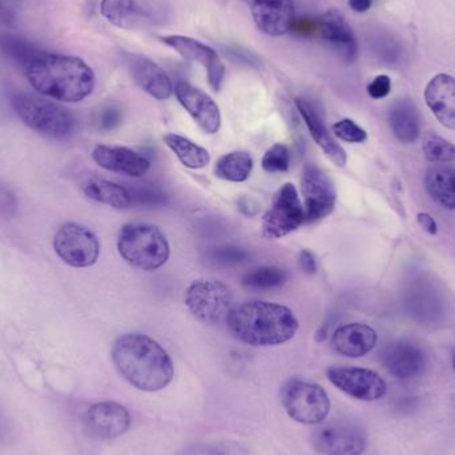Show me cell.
I'll list each match as a JSON object with an SVG mask.
<instances>
[{
	"mask_svg": "<svg viewBox=\"0 0 455 455\" xmlns=\"http://www.w3.org/2000/svg\"><path fill=\"white\" fill-rule=\"evenodd\" d=\"M40 52L42 50L20 35L11 32L0 34V53L13 61L16 66L21 67L24 71Z\"/></svg>",
	"mask_w": 455,
	"mask_h": 455,
	"instance_id": "cell-30",
	"label": "cell"
},
{
	"mask_svg": "<svg viewBox=\"0 0 455 455\" xmlns=\"http://www.w3.org/2000/svg\"><path fill=\"white\" fill-rule=\"evenodd\" d=\"M291 31H293L294 34L299 35V36H312V35H317L318 19L304 18L299 19V20L294 19Z\"/></svg>",
	"mask_w": 455,
	"mask_h": 455,
	"instance_id": "cell-38",
	"label": "cell"
},
{
	"mask_svg": "<svg viewBox=\"0 0 455 455\" xmlns=\"http://www.w3.org/2000/svg\"><path fill=\"white\" fill-rule=\"evenodd\" d=\"M381 360L387 371L398 379H416L424 373L427 365L425 350L408 339L387 345L382 352Z\"/></svg>",
	"mask_w": 455,
	"mask_h": 455,
	"instance_id": "cell-13",
	"label": "cell"
},
{
	"mask_svg": "<svg viewBox=\"0 0 455 455\" xmlns=\"http://www.w3.org/2000/svg\"><path fill=\"white\" fill-rule=\"evenodd\" d=\"M12 108L27 127L48 138L64 140L74 133L76 125L74 115L52 101L31 93H16Z\"/></svg>",
	"mask_w": 455,
	"mask_h": 455,
	"instance_id": "cell-5",
	"label": "cell"
},
{
	"mask_svg": "<svg viewBox=\"0 0 455 455\" xmlns=\"http://www.w3.org/2000/svg\"><path fill=\"white\" fill-rule=\"evenodd\" d=\"M96 124L100 130L112 131L122 123V112L117 107L107 106L96 115Z\"/></svg>",
	"mask_w": 455,
	"mask_h": 455,
	"instance_id": "cell-36",
	"label": "cell"
},
{
	"mask_svg": "<svg viewBox=\"0 0 455 455\" xmlns=\"http://www.w3.org/2000/svg\"><path fill=\"white\" fill-rule=\"evenodd\" d=\"M112 360L119 373L136 389L159 392L175 376L167 350L146 334H123L112 347Z\"/></svg>",
	"mask_w": 455,
	"mask_h": 455,
	"instance_id": "cell-1",
	"label": "cell"
},
{
	"mask_svg": "<svg viewBox=\"0 0 455 455\" xmlns=\"http://www.w3.org/2000/svg\"><path fill=\"white\" fill-rule=\"evenodd\" d=\"M53 248L67 265L74 267H92L100 254V243L95 233L76 223H66L59 228Z\"/></svg>",
	"mask_w": 455,
	"mask_h": 455,
	"instance_id": "cell-10",
	"label": "cell"
},
{
	"mask_svg": "<svg viewBox=\"0 0 455 455\" xmlns=\"http://www.w3.org/2000/svg\"><path fill=\"white\" fill-rule=\"evenodd\" d=\"M130 194L132 197V204L135 200L139 203H146V204H156L163 196L162 194H157L152 189H135V191H130Z\"/></svg>",
	"mask_w": 455,
	"mask_h": 455,
	"instance_id": "cell-39",
	"label": "cell"
},
{
	"mask_svg": "<svg viewBox=\"0 0 455 455\" xmlns=\"http://www.w3.org/2000/svg\"><path fill=\"white\" fill-rule=\"evenodd\" d=\"M289 280L288 270L278 267H259L249 270L243 277V285L246 288L273 289L283 285Z\"/></svg>",
	"mask_w": 455,
	"mask_h": 455,
	"instance_id": "cell-31",
	"label": "cell"
},
{
	"mask_svg": "<svg viewBox=\"0 0 455 455\" xmlns=\"http://www.w3.org/2000/svg\"><path fill=\"white\" fill-rule=\"evenodd\" d=\"M101 15L119 28L132 29L147 18V11L138 0H101Z\"/></svg>",
	"mask_w": 455,
	"mask_h": 455,
	"instance_id": "cell-27",
	"label": "cell"
},
{
	"mask_svg": "<svg viewBox=\"0 0 455 455\" xmlns=\"http://www.w3.org/2000/svg\"><path fill=\"white\" fill-rule=\"evenodd\" d=\"M390 90H392V80L387 75H379L368 85L369 96L377 99V100L387 98Z\"/></svg>",
	"mask_w": 455,
	"mask_h": 455,
	"instance_id": "cell-37",
	"label": "cell"
},
{
	"mask_svg": "<svg viewBox=\"0 0 455 455\" xmlns=\"http://www.w3.org/2000/svg\"><path fill=\"white\" fill-rule=\"evenodd\" d=\"M424 154L429 162L435 164L455 163V146L441 136L429 135L425 139Z\"/></svg>",
	"mask_w": 455,
	"mask_h": 455,
	"instance_id": "cell-32",
	"label": "cell"
},
{
	"mask_svg": "<svg viewBox=\"0 0 455 455\" xmlns=\"http://www.w3.org/2000/svg\"><path fill=\"white\" fill-rule=\"evenodd\" d=\"M24 72L37 92L66 103L84 100L96 84L95 74L84 60L60 53L42 51Z\"/></svg>",
	"mask_w": 455,
	"mask_h": 455,
	"instance_id": "cell-3",
	"label": "cell"
},
{
	"mask_svg": "<svg viewBox=\"0 0 455 455\" xmlns=\"http://www.w3.org/2000/svg\"><path fill=\"white\" fill-rule=\"evenodd\" d=\"M281 403L294 421L304 425L321 424L331 411V400L325 390L315 382L299 379L283 384Z\"/></svg>",
	"mask_w": 455,
	"mask_h": 455,
	"instance_id": "cell-6",
	"label": "cell"
},
{
	"mask_svg": "<svg viewBox=\"0 0 455 455\" xmlns=\"http://www.w3.org/2000/svg\"><path fill=\"white\" fill-rule=\"evenodd\" d=\"M333 132L337 138L347 141V143H363L368 139V133L365 132V130H363L360 125L355 124L350 119L339 120V123H336L333 125Z\"/></svg>",
	"mask_w": 455,
	"mask_h": 455,
	"instance_id": "cell-35",
	"label": "cell"
},
{
	"mask_svg": "<svg viewBox=\"0 0 455 455\" xmlns=\"http://www.w3.org/2000/svg\"><path fill=\"white\" fill-rule=\"evenodd\" d=\"M329 381L355 400H381L387 395V382L376 371L363 368H347V366H333L326 371Z\"/></svg>",
	"mask_w": 455,
	"mask_h": 455,
	"instance_id": "cell-12",
	"label": "cell"
},
{
	"mask_svg": "<svg viewBox=\"0 0 455 455\" xmlns=\"http://www.w3.org/2000/svg\"><path fill=\"white\" fill-rule=\"evenodd\" d=\"M427 194L446 210L455 211V170L437 165L427 170L425 175Z\"/></svg>",
	"mask_w": 455,
	"mask_h": 455,
	"instance_id": "cell-26",
	"label": "cell"
},
{
	"mask_svg": "<svg viewBox=\"0 0 455 455\" xmlns=\"http://www.w3.org/2000/svg\"><path fill=\"white\" fill-rule=\"evenodd\" d=\"M262 170L267 173H283L291 165V152L285 144H275L265 152L261 160Z\"/></svg>",
	"mask_w": 455,
	"mask_h": 455,
	"instance_id": "cell-33",
	"label": "cell"
},
{
	"mask_svg": "<svg viewBox=\"0 0 455 455\" xmlns=\"http://www.w3.org/2000/svg\"><path fill=\"white\" fill-rule=\"evenodd\" d=\"M296 106L315 144L323 149V154L333 164L337 167H345L347 162V152L334 140L315 104L307 99L297 98Z\"/></svg>",
	"mask_w": 455,
	"mask_h": 455,
	"instance_id": "cell-21",
	"label": "cell"
},
{
	"mask_svg": "<svg viewBox=\"0 0 455 455\" xmlns=\"http://www.w3.org/2000/svg\"><path fill=\"white\" fill-rule=\"evenodd\" d=\"M453 368H454V371H455V355H454V357H453Z\"/></svg>",
	"mask_w": 455,
	"mask_h": 455,
	"instance_id": "cell-48",
	"label": "cell"
},
{
	"mask_svg": "<svg viewBox=\"0 0 455 455\" xmlns=\"http://www.w3.org/2000/svg\"><path fill=\"white\" fill-rule=\"evenodd\" d=\"M162 40L168 47L178 51L187 60L197 61L202 64L207 69L208 82H210L211 87L213 88V91H220L224 76H226V67L213 48L199 40L181 36V35H171V36L162 37Z\"/></svg>",
	"mask_w": 455,
	"mask_h": 455,
	"instance_id": "cell-14",
	"label": "cell"
},
{
	"mask_svg": "<svg viewBox=\"0 0 455 455\" xmlns=\"http://www.w3.org/2000/svg\"><path fill=\"white\" fill-rule=\"evenodd\" d=\"M377 344V333L365 323H347L339 326L331 337V347L341 355L360 358L368 355Z\"/></svg>",
	"mask_w": 455,
	"mask_h": 455,
	"instance_id": "cell-23",
	"label": "cell"
},
{
	"mask_svg": "<svg viewBox=\"0 0 455 455\" xmlns=\"http://www.w3.org/2000/svg\"><path fill=\"white\" fill-rule=\"evenodd\" d=\"M136 84L157 100H167L173 93V84L162 67L146 56L127 53L124 56Z\"/></svg>",
	"mask_w": 455,
	"mask_h": 455,
	"instance_id": "cell-18",
	"label": "cell"
},
{
	"mask_svg": "<svg viewBox=\"0 0 455 455\" xmlns=\"http://www.w3.org/2000/svg\"><path fill=\"white\" fill-rule=\"evenodd\" d=\"M175 93L181 106L205 133L215 135L220 131V108L204 91L194 87L189 83L179 82L175 85Z\"/></svg>",
	"mask_w": 455,
	"mask_h": 455,
	"instance_id": "cell-15",
	"label": "cell"
},
{
	"mask_svg": "<svg viewBox=\"0 0 455 455\" xmlns=\"http://www.w3.org/2000/svg\"><path fill=\"white\" fill-rule=\"evenodd\" d=\"M230 334L251 347H277L291 341L299 331V320L285 305L246 301L235 305L227 317Z\"/></svg>",
	"mask_w": 455,
	"mask_h": 455,
	"instance_id": "cell-2",
	"label": "cell"
},
{
	"mask_svg": "<svg viewBox=\"0 0 455 455\" xmlns=\"http://www.w3.org/2000/svg\"><path fill=\"white\" fill-rule=\"evenodd\" d=\"M85 425L95 437L112 440L124 435L131 427L130 411L122 403H98L85 413Z\"/></svg>",
	"mask_w": 455,
	"mask_h": 455,
	"instance_id": "cell-17",
	"label": "cell"
},
{
	"mask_svg": "<svg viewBox=\"0 0 455 455\" xmlns=\"http://www.w3.org/2000/svg\"><path fill=\"white\" fill-rule=\"evenodd\" d=\"M417 221H419V226L424 228L429 235H435L438 232L437 223H435V219L429 215V213L421 212L417 215Z\"/></svg>",
	"mask_w": 455,
	"mask_h": 455,
	"instance_id": "cell-44",
	"label": "cell"
},
{
	"mask_svg": "<svg viewBox=\"0 0 455 455\" xmlns=\"http://www.w3.org/2000/svg\"><path fill=\"white\" fill-rule=\"evenodd\" d=\"M186 307L203 323H219L227 320L233 307V296L228 285L215 278L194 281L186 291Z\"/></svg>",
	"mask_w": 455,
	"mask_h": 455,
	"instance_id": "cell-7",
	"label": "cell"
},
{
	"mask_svg": "<svg viewBox=\"0 0 455 455\" xmlns=\"http://www.w3.org/2000/svg\"><path fill=\"white\" fill-rule=\"evenodd\" d=\"M0 21L8 26H12L15 23V13L0 0Z\"/></svg>",
	"mask_w": 455,
	"mask_h": 455,
	"instance_id": "cell-46",
	"label": "cell"
},
{
	"mask_svg": "<svg viewBox=\"0 0 455 455\" xmlns=\"http://www.w3.org/2000/svg\"><path fill=\"white\" fill-rule=\"evenodd\" d=\"M312 441L323 455H363L368 448V433L360 422L341 417L318 427Z\"/></svg>",
	"mask_w": 455,
	"mask_h": 455,
	"instance_id": "cell-8",
	"label": "cell"
},
{
	"mask_svg": "<svg viewBox=\"0 0 455 455\" xmlns=\"http://www.w3.org/2000/svg\"><path fill=\"white\" fill-rule=\"evenodd\" d=\"M165 146L176 155L181 164L189 170H203L211 162V155L204 147L194 143L184 136L167 133L163 138Z\"/></svg>",
	"mask_w": 455,
	"mask_h": 455,
	"instance_id": "cell-28",
	"label": "cell"
},
{
	"mask_svg": "<svg viewBox=\"0 0 455 455\" xmlns=\"http://www.w3.org/2000/svg\"><path fill=\"white\" fill-rule=\"evenodd\" d=\"M419 405V400L416 397H400L395 401L398 413H411L416 411L417 406Z\"/></svg>",
	"mask_w": 455,
	"mask_h": 455,
	"instance_id": "cell-43",
	"label": "cell"
},
{
	"mask_svg": "<svg viewBox=\"0 0 455 455\" xmlns=\"http://www.w3.org/2000/svg\"><path fill=\"white\" fill-rule=\"evenodd\" d=\"M82 189L88 199L115 210H127L132 205V197L127 188L104 179H88L82 184Z\"/></svg>",
	"mask_w": 455,
	"mask_h": 455,
	"instance_id": "cell-25",
	"label": "cell"
},
{
	"mask_svg": "<svg viewBox=\"0 0 455 455\" xmlns=\"http://www.w3.org/2000/svg\"><path fill=\"white\" fill-rule=\"evenodd\" d=\"M307 221L304 204L293 184L286 183L273 197L272 205L262 219V232L267 238H283Z\"/></svg>",
	"mask_w": 455,
	"mask_h": 455,
	"instance_id": "cell-9",
	"label": "cell"
},
{
	"mask_svg": "<svg viewBox=\"0 0 455 455\" xmlns=\"http://www.w3.org/2000/svg\"><path fill=\"white\" fill-rule=\"evenodd\" d=\"M302 204L307 223L323 220L336 207V188L331 179L315 164H307L301 178Z\"/></svg>",
	"mask_w": 455,
	"mask_h": 455,
	"instance_id": "cell-11",
	"label": "cell"
},
{
	"mask_svg": "<svg viewBox=\"0 0 455 455\" xmlns=\"http://www.w3.org/2000/svg\"><path fill=\"white\" fill-rule=\"evenodd\" d=\"M238 208L246 216H254L259 212V204L254 200L248 199V197H243L238 202Z\"/></svg>",
	"mask_w": 455,
	"mask_h": 455,
	"instance_id": "cell-45",
	"label": "cell"
},
{
	"mask_svg": "<svg viewBox=\"0 0 455 455\" xmlns=\"http://www.w3.org/2000/svg\"><path fill=\"white\" fill-rule=\"evenodd\" d=\"M373 0H349L350 8L355 12H366L371 10Z\"/></svg>",
	"mask_w": 455,
	"mask_h": 455,
	"instance_id": "cell-47",
	"label": "cell"
},
{
	"mask_svg": "<svg viewBox=\"0 0 455 455\" xmlns=\"http://www.w3.org/2000/svg\"><path fill=\"white\" fill-rule=\"evenodd\" d=\"M0 210L8 215H12L16 211L15 196L4 186H0Z\"/></svg>",
	"mask_w": 455,
	"mask_h": 455,
	"instance_id": "cell-40",
	"label": "cell"
},
{
	"mask_svg": "<svg viewBox=\"0 0 455 455\" xmlns=\"http://www.w3.org/2000/svg\"><path fill=\"white\" fill-rule=\"evenodd\" d=\"M92 159L99 167L128 178H143L151 168V163L143 155L125 147H95Z\"/></svg>",
	"mask_w": 455,
	"mask_h": 455,
	"instance_id": "cell-19",
	"label": "cell"
},
{
	"mask_svg": "<svg viewBox=\"0 0 455 455\" xmlns=\"http://www.w3.org/2000/svg\"><path fill=\"white\" fill-rule=\"evenodd\" d=\"M117 251L136 269L154 272L167 264L171 245L167 235L148 223H128L117 235Z\"/></svg>",
	"mask_w": 455,
	"mask_h": 455,
	"instance_id": "cell-4",
	"label": "cell"
},
{
	"mask_svg": "<svg viewBox=\"0 0 455 455\" xmlns=\"http://www.w3.org/2000/svg\"><path fill=\"white\" fill-rule=\"evenodd\" d=\"M317 35L344 60L353 61L357 58V39L344 16L337 11H329L318 18Z\"/></svg>",
	"mask_w": 455,
	"mask_h": 455,
	"instance_id": "cell-20",
	"label": "cell"
},
{
	"mask_svg": "<svg viewBox=\"0 0 455 455\" xmlns=\"http://www.w3.org/2000/svg\"><path fill=\"white\" fill-rule=\"evenodd\" d=\"M389 124L401 143L411 144L421 133V119L419 109L409 99L397 101L389 112Z\"/></svg>",
	"mask_w": 455,
	"mask_h": 455,
	"instance_id": "cell-24",
	"label": "cell"
},
{
	"mask_svg": "<svg viewBox=\"0 0 455 455\" xmlns=\"http://www.w3.org/2000/svg\"><path fill=\"white\" fill-rule=\"evenodd\" d=\"M299 267H301V269L305 270V272L309 273V275H312V273L317 270V262H315L312 251H302L301 253H299Z\"/></svg>",
	"mask_w": 455,
	"mask_h": 455,
	"instance_id": "cell-42",
	"label": "cell"
},
{
	"mask_svg": "<svg viewBox=\"0 0 455 455\" xmlns=\"http://www.w3.org/2000/svg\"><path fill=\"white\" fill-rule=\"evenodd\" d=\"M253 171V159L245 151L224 155L215 165V176L230 183H243Z\"/></svg>",
	"mask_w": 455,
	"mask_h": 455,
	"instance_id": "cell-29",
	"label": "cell"
},
{
	"mask_svg": "<svg viewBox=\"0 0 455 455\" xmlns=\"http://www.w3.org/2000/svg\"><path fill=\"white\" fill-rule=\"evenodd\" d=\"M210 261L218 267H235V265L243 264L249 259V253L241 246L235 245H221L211 249Z\"/></svg>",
	"mask_w": 455,
	"mask_h": 455,
	"instance_id": "cell-34",
	"label": "cell"
},
{
	"mask_svg": "<svg viewBox=\"0 0 455 455\" xmlns=\"http://www.w3.org/2000/svg\"><path fill=\"white\" fill-rule=\"evenodd\" d=\"M425 100L443 127L455 131V79L448 74L433 77L425 90Z\"/></svg>",
	"mask_w": 455,
	"mask_h": 455,
	"instance_id": "cell-22",
	"label": "cell"
},
{
	"mask_svg": "<svg viewBox=\"0 0 455 455\" xmlns=\"http://www.w3.org/2000/svg\"><path fill=\"white\" fill-rule=\"evenodd\" d=\"M259 31L281 36L291 31L294 21L293 0H245Z\"/></svg>",
	"mask_w": 455,
	"mask_h": 455,
	"instance_id": "cell-16",
	"label": "cell"
},
{
	"mask_svg": "<svg viewBox=\"0 0 455 455\" xmlns=\"http://www.w3.org/2000/svg\"><path fill=\"white\" fill-rule=\"evenodd\" d=\"M180 455H226L210 445H191L181 451Z\"/></svg>",
	"mask_w": 455,
	"mask_h": 455,
	"instance_id": "cell-41",
	"label": "cell"
}]
</instances>
